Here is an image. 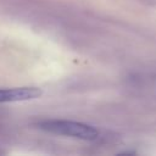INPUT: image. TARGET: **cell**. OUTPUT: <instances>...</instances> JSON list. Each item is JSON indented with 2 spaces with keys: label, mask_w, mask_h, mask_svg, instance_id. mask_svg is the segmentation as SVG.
I'll return each mask as SVG.
<instances>
[{
  "label": "cell",
  "mask_w": 156,
  "mask_h": 156,
  "mask_svg": "<svg viewBox=\"0 0 156 156\" xmlns=\"http://www.w3.org/2000/svg\"><path fill=\"white\" fill-rule=\"evenodd\" d=\"M38 128L51 134L71 136L83 140H94L99 135V130L87 123L69 119H45L38 123Z\"/></svg>",
  "instance_id": "6da1fadb"
},
{
  "label": "cell",
  "mask_w": 156,
  "mask_h": 156,
  "mask_svg": "<svg viewBox=\"0 0 156 156\" xmlns=\"http://www.w3.org/2000/svg\"><path fill=\"white\" fill-rule=\"evenodd\" d=\"M43 94L41 89L37 87H21V88H9L0 89V102H15V101H27L40 98Z\"/></svg>",
  "instance_id": "7a4b0ae2"
}]
</instances>
